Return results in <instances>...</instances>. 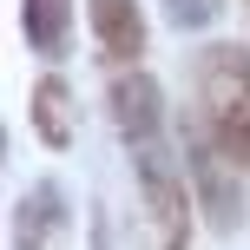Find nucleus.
I'll return each instance as SVG.
<instances>
[{
  "instance_id": "obj_7",
  "label": "nucleus",
  "mask_w": 250,
  "mask_h": 250,
  "mask_svg": "<svg viewBox=\"0 0 250 250\" xmlns=\"http://www.w3.org/2000/svg\"><path fill=\"white\" fill-rule=\"evenodd\" d=\"M165 7H171L178 26H204V20H217V7H224V0H165Z\"/></svg>"
},
{
  "instance_id": "obj_5",
  "label": "nucleus",
  "mask_w": 250,
  "mask_h": 250,
  "mask_svg": "<svg viewBox=\"0 0 250 250\" xmlns=\"http://www.w3.org/2000/svg\"><path fill=\"white\" fill-rule=\"evenodd\" d=\"M26 40L46 60H66V46H73V0H26Z\"/></svg>"
},
{
  "instance_id": "obj_4",
  "label": "nucleus",
  "mask_w": 250,
  "mask_h": 250,
  "mask_svg": "<svg viewBox=\"0 0 250 250\" xmlns=\"http://www.w3.org/2000/svg\"><path fill=\"white\" fill-rule=\"evenodd\" d=\"M60 224H66V198L53 185H40V191H26L20 198V211H13V250H60Z\"/></svg>"
},
{
  "instance_id": "obj_6",
  "label": "nucleus",
  "mask_w": 250,
  "mask_h": 250,
  "mask_svg": "<svg viewBox=\"0 0 250 250\" xmlns=\"http://www.w3.org/2000/svg\"><path fill=\"white\" fill-rule=\"evenodd\" d=\"M33 125H40V138H46L53 151L73 145V92H66V79H40V92H33Z\"/></svg>"
},
{
  "instance_id": "obj_2",
  "label": "nucleus",
  "mask_w": 250,
  "mask_h": 250,
  "mask_svg": "<svg viewBox=\"0 0 250 250\" xmlns=\"http://www.w3.org/2000/svg\"><path fill=\"white\" fill-rule=\"evenodd\" d=\"M198 112L204 138L230 165H250V46H211L198 60Z\"/></svg>"
},
{
  "instance_id": "obj_3",
  "label": "nucleus",
  "mask_w": 250,
  "mask_h": 250,
  "mask_svg": "<svg viewBox=\"0 0 250 250\" xmlns=\"http://www.w3.org/2000/svg\"><path fill=\"white\" fill-rule=\"evenodd\" d=\"M92 33H99V53L119 66H132L145 53V20H138V0H92Z\"/></svg>"
},
{
  "instance_id": "obj_1",
  "label": "nucleus",
  "mask_w": 250,
  "mask_h": 250,
  "mask_svg": "<svg viewBox=\"0 0 250 250\" xmlns=\"http://www.w3.org/2000/svg\"><path fill=\"white\" fill-rule=\"evenodd\" d=\"M112 119H119V138L138 165V185H145V204L158 217L165 250H185V178H178V151H171V132H165L158 86L145 73H119L112 79Z\"/></svg>"
}]
</instances>
